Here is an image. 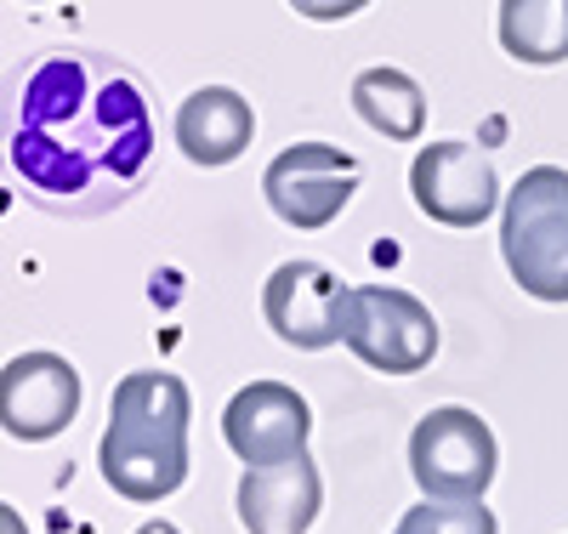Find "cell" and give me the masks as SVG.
<instances>
[{"label":"cell","instance_id":"cell-15","mask_svg":"<svg viewBox=\"0 0 568 534\" xmlns=\"http://www.w3.org/2000/svg\"><path fill=\"white\" fill-rule=\"evenodd\" d=\"M393 534H500L484 501H420L398 517Z\"/></svg>","mask_w":568,"mask_h":534},{"label":"cell","instance_id":"cell-7","mask_svg":"<svg viewBox=\"0 0 568 534\" xmlns=\"http://www.w3.org/2000/svg\"><path fill=\"white\" fill-rule=\"evenodd\" d=\"M409 193L415 211L438 228H484L500 211V177L495 160L471 142H433L409 165Z\"/></svg>","mask_w":568,"mask_h":534},{"label":"cell","instance_id":"cell-12","mask_svg":"<svg viewBox=\"0 0 568 534\" xmlns=\"http://www.w3.org/2000/svg\"><path fill=\"white\" fill-rule=\"evenodd\" d=\"M251 137H256V109L233 85H200L176 109V149L205 171L233 165L251 149Z\"/></svg>","mask_w":568,"mask_h":534},{"label":"cell","instance_id":"cell-19","mask_svg":"<svg viewBox=\"0 0 568 534\" xmlns=\"http://www.w3.org/2000/svg\"><path fill=\"white\" fill-rule=\"evenodd\" d=\"M29 7H40V0H29Z\"/></svg>","mask_w":568,"mask_h":534},{"label":"cell","instance_id":"cell-10","mask_svg":"<svg viewBox=\"0 0 568 534\" xmlns=\"http://www.w3.org/2000/svg\"><path fill=\"white\" fill-rule=\"evenodd\" d=\"M307 432H313V410L284 381H251L222 410V439L245 466H273V461L302 455Z\"/></svg>","mask_w":568,"mask_h":534},{"label":"cell","instance_id":"cell-16","mask_svg":"<svg viewBox=\"0 0 568 534\" xmlns=\"http://www.w3.org/2000/svg\"><path fill=\"white\" fill-rule=\"evenodd\" d=\"M291 7L302 18H313V23H347V18H358L369 7V0H291Z\"/></svg>","mask_w":568,"mask_h":534},{"label":"cell","instance_id":"cell-17","mask_svg":"<svg viewBox=\"0 0 568 534\" xmlns=\"http://www.w3.org/2000/svg\"><path fill=\"white\" fill-rule=\"evenodd\" d=\"M0 534H29V528H23V512H12L7 501H0Z\"/></svg>","mask_w":568,"mask_h":534},{"label":"cell","instance_id":"cell-9","mask_svg":"<svg viewBox=\"0 0 568 534\" xmlns=\"http://www.w3.org/2000/svg\"><path fill=\"white\" fill-rule=\"evenodd\" d=\"M80 415V370L63 353H18L0 370V432L18 444H45Z\"/></svg>","mask_w":568,"mask_h":534},{"label":"cell","instance_id":"cell-14","mask_svg":"<svg viewBox=\"0 0 568 534\" xmlns=\"http://www.w3.org/2000/svg\"><path fill=\"white\" fill-rule=\"evenodd\" d=\"M500 46L529 69L568 63V0H500Z\"/></svg>","mask_w":568,"mask_h":534},{"label":"cell","instance_id":"cell-4","mask_svg":"<svg viewBox=\"0 0 568 534\" xmlns=\"http://www.w3.org/2000/svg\"><path fill=\"white\" fill-rule=\"evenodd\" d=\"M342 342L358 364L382 375H420L438 359V319L420 296L398 284H347Z\"/></svg>","mask_w":568,"mask_h":534},{"label":"cell","instance_id":"cell-8","mask_svg":"<svg viewBox=\"0 0 568 534\" xmlns=\"http://www.w3.org/2000/svg\"><path fill=\"white\" fill-rule=\"evenodd\" d=\"M342 273H329L324 262H278L262 284V319L284 347L296 353H324L342 342Z\"/></svg>","mask_w":568,"mask_h":534},{"label":"cell","instance_id":"cell-2","mask_svg":"<svg viewBox=\"0 0 568 534\" xmlns=\"http://www.w3.org/2000/svg\"><path fill=\"white\" fill-rule=\"evenodd\" d=\"M187 421H194V399L182 375L131 370L109 399V426L98 444L103 483L136 506L176 495L187 483Z\"/></svg>","mask_w":568,"mask_h":534},{"label":"cell","instance_id":"cell-3","mask_svg":"<svg viewBox=\"0 0 568 534\" xmlns=\"http://www.w3.org/2000/svg\"><path fill=\"white\" fill-rule=\"evenodd\" d=\"M500 256L535 302H568V171L535 165L500 193Z\"/></svg>","mask_w":568,"mask_h":534},{"label":"cell","instance_id":"cell-6","mask_svg":"<svg viewBox=\"0 0 568 534\" xmlns=\"http://www.w3.org/2000/svg\"><path fill=\"white\" fill-rule=\"evenodd\" d=\"M262 193L278 222H291L302 233L329 228L358 193V160L336 149V142H291L262 171Z\"/></svg>","mask_w":568,"mask_h":534},{"label":"cell","instance_id":"cell-1","mask_svg":"<svg viewBox=\"0 0 568 534\" xmlns=\"http://www.w3.org/2000/svg\"><path fill=\"white\" fill-rule=\"evenodd\" d=\"M154 165V109L109 52H40L0 80V171L52 216H109Z\"/></svg>","mask_w":568,"mask_h":534},{"label":"cell","instance_id":"cell-5","mask_svg":"<svg viewBox=\"0 0 568 534\" xmlns=\"http://www.w3.org/2000/svg\"><path fill=\"white\" fill-rule=\"evenodd\" d=\"M409 472L426 501H484L500 472V444L478 410H426L409 432Z\"/></svg>","mask_w":568,"mask_h":534},{"label":"cell","instance_id":"cell-18","mask_svg":"<svg viewBox=\"0 0 568 534\" xmlns=\"http://www.w3.org/2000/svg\"><path fill=\"white\" fill-rule=\"evenodd\" d=\"M136 534H182V528H176V523H165V517H154V523H142Z\"/></svg>","mask_w":568,"mask_h":534},{"label":"cell","instance_id":"cell-11","mask_svg":"<svg viewBox=\"0 0 568 534\" xmlns=\"http://www.w3.org/2000/svg\"><path fill=\"white\" fill-rule=\"evenodd\" d=\"M324 506V477L313 455H291L273 466H245L240 477V523L245 534H307Z\"/></svg>","mask_w":568,"mask_h":534},{"label":"cell","instance_id":"cell-13","mask_svg":"<svg viewBox=\"0 0 568 534\" xmlns=\"http://www.w3.org/2000/svg\"><path fill=\"white\" fill-rule=\"evenodd\" d=\"M353 109L358 120L375 131V137H387V142H420L426 131V91L415 74L404 69H364L353 80Z\"/></svg>","mask_w":568,"mask_h":534}]
</instances>
